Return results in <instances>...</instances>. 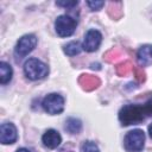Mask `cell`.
Here are the masks:
<instances>
[{"label":"cell","instance_id":"2e32d148","mask_svg":"<svg viewBox=\"0 0 152 152\" xmlns=\"http://www.w3.org/2000/svg\"><path fill=\"white\" fill-rule=\"evenodd\" d=\"M87 5L90 7L91 11H99L104 5V2L103 1H88Z\"/></svg>","mask_w":152,"mask_h":152},{"label":"cell","instance_id":"52a82bcc","mask_svg":"<svg viewBox=\"0 0 152 152\" xmlns=\"http://www.w3.org/2000/svg\"><path fill=\"white\" fill-rule=\"evenodd\" d=\"M101 42H102L101 32L95 28H91L84 34V39H83V44H82L83 50H86L88 52H94L100 48Z\"/></svg>","mask_w":152,"mask_h":152},{"label":"cell","instance_id":"6da1fadb","mask_svg":"<svg viewBox=\"0 0 152 152\" xmlns=\"http://www.w3.org/2000/svg\"><path fill=\"white\" fill-rule=\"evenodd\" d=\"M148 116H152V97L144 104H126L119 112V121L122 126L138 125Z\"/></svg>","mask_w":152,"mask_h":152},{"label":"cell","instance_id":"9c48e42d","mask_svg":"<svg viewBox=\"0 0 152 152\" xmlns=\"http://www.w3.org/2000/svg\"><path fill=\"white\" fill-rule=\"evenodd\" d=\"M43 145L50 150L57 148L62 142V137L56 129H48L42 137Z\"/></svg>","mask_w":152,"mask_h":152},{"label":"cell","instance_id":"7a4b0ae2","mask_svg":"<svg viewBox=\"0 0 152 152\" xmlns=\"http://www.w3.org/2000/svg\"><path fill=\"white\" fill-rule=\"evenodd\" d=\"M24 74L32 81L42 80L49 74L48 65L38 58H28L24 64Z\"/></svg>","mask_w":152,"mask_h":152},{"label":"cell","instance_id":"277c9868","mask_svg":"<svg viewBox=\"0 0 152 152\" xmlns=\"http://www.w3.org/2000/svg\"><path fill=\"white\" fill-rule=\"evenodd\" d=\"M76 26H77V23L75 19H72L71 17L66 15V14H63V15H59L57 17L56 21H55V30H56V33L64 38V37H69L71 36L75 30H76Z\"/></svg>","mask_w":152,"mask_h":152},{"label":"cell","instance_id":"30bf717a","mask_svg":"<svg viewBox=\"0 0 152 152\" xmlns=\"http://www.w3.org/2000/svg\"><path fill=\"white\" fill-rule=\"evenodd\" d=\"M138 63L142 66L152 64V44H146L139 48L137 52Z\"/></svg>","mask_w":152,"mask_h":152},{"label":"cell","instance_id":"8fae6325","mask_svg":"<svg viewBox=\"0 0 152 152\" xmlns=\"http://www.w3.org/2000/svg\"><path fill=\"white\" fill-rule=\"evenodd\" d=\"M12 76H13L12 66L6 62H1L0 63V83L1 84L8 83L12 80Z\"/></svg>","mask_w":152,"mask_h":152},{"label":"cell","instance_id":"5b68a950","mask_svg":"<svg viewBox=\"0 0 152 152\" xmlns=\"http://www.w3.org/2000/svg\"><path fill=\"white\" fill-rule=\"evenodd\" d=\"M42 106L48 114H51V115L61 114L64 109V99L59 94L51 93L44 97Z\"/></svg>","mask_w":152,"mask_h":152},{"label":"cell","instance_id":"ba28073f","mask_svg":"<svg viewBox=\"0 0 152 152\" xmlns=\"http://www.w3.org/2000/svg\"><path fill=\"white\" fill-rule=\"evenodd\" d=\"M18 139L17 128L12 122H4L0 127V141L4 145H10L15 142Z\"/></svg>","mask_w":152,"mask_h":152},{"label":"cell","instance_id":"3957f363","mask_svg":"<svg viewBox=\"0 0 152 152\" xmlns=\"http://www.w3.org/2000/svg\"><path fill=\"white\" fill-rule=\"evenodd\" d=\"M144 144L145 133L142 132V129L129 131L124 139V146L127 152H140L144 148Z\"/></svg>","mask_w":152,"mask_h":152},{"label":"cell","instance_id":"8992f818","mask_svg":"<svg viewBox=\"0 0 152 152\" xmlns=\"http://www.w3.org/2000/svg\"><path fill=\"white\" fill-rule=\"evenodd\" d=\"M37 45V38L33 34H25L17 42V45L14 48V55L17 58L21 59L26 57L30 52L34 50Z\"/></svg>","mask_w":152,"mask_h":152},{"label":"cell","instance_id":"4fadbf2b","mask_svg":"<svg viewBox=\"0 0 152 152\" xmlns=\"http://www.w3.org/2000/svg\"><path fill=\"white\" fill-rule=\"evenodd\" d=\"M82 49H83V46L78 42H70L66 45H64V52L71 57L78 55L82 51Z\"/></svg>","mask_w":152,"mask_h":152},{"label":"cell","instance_id":"e0dca14e","mask_svg":"<svg viewBox=\"0 0 152 152\" xmlns=\"http://www.w3.org/2000/svg\"><path fill=\"white\" fill-rule=\"evenodd\" d=\"M17 152H31V151L27 150V148H25V147H21V148H18Z\"/></svg>","mask_w":152,"mask_h":152},{"label":"cell","instance_id":"9a60e30c","mask_svg":"<svg viewBox=\"0 0 152 152\" xmlns=\"http://www.w3.org/2000/svg\"><path fill=\"white\" fill-rule=\"evenodd\" d=\"M56 5L65 8H72L78 5V1H56Z\"/></svg>","mask_w":152,"mask_h":152},{"label":"cell","instance_id":"ac0fdd59","mask_svg":"<svg viewBox=\"0 0 152 152\" xmlns=\"http://www.w3.org/2000/svg\"><path fill=\"white\" fill-rule=\"evenodd\" d=\"M148 133H150V137L152 138V124L148 126Z\"/></svg>","mask_w":152,"mask_h":152},{"label":"cell","instance_id":"5bb4252c","mask_svg":"<svg viewBox=\"0 0 152 152\" xmlns=\"http://www.w3.org/2000/svg\"><path fill=\"white\" fill-rule=\"evenodd\" d=\"M81 152H100L97 145L94 141H84L81 146Z\"/></svg>","mask_w":152,"mask_h":152},{"label":"cell","instance_id":"7c38bea8","mask_svg":"<svg viewBox=\"0 0 152 152\" xmlns=\"http://www.w3.org/2000/svg\"><path fill=\"white\" fill-rule=\"evenodd\" d=\"M65 129L70 133V134H77L81 132L82 129V122L81 120L76 119V118H69L65 121Z\"/></svg>","mask_w":152,"mask_h":152}]
</instances>
